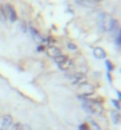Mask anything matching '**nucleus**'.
I'll return each mask as SVG.
<instances>
[{
	"mask_svg": "<svg viewBox=\"0 0 121 130\" xmlns=\"http://www.w3.org/2000/svg\"><path fill=\"white\" fill-rule=\"evenodd\" d=\"M80 96H83V97H87V96H90V95H93L94 91H95V88L94 85L89 84V83H83L80 85Z\"/></svg>",
	"mask_w": 121,
	"mask_h": 130,
	"instance_id": "f03ea898",
	"label": "nucleus"
},
{
	"mask_svg": "<svg viewBox=\"0 0 121 130\" xmlns=\"http://www.w3.org/2000/svg\"><path fill=\"white\" fill-rule=\"evenodd\" d=\"M21 127H23V124L21 123L12 124V125H11V130H21Z\"/></svg>",
	"mask_w": 121,
	"mask_h": 130,
	"instance_id": "6ab92c4d",
	"label": "nucleus"
},
{
	"mask_svg": "<svg viewBox=\"0 0 121 130\" xmlns=\"http://www.w3.org/2000/svg\"><path fill=\"white\" fill-rule=\"evenodd\" d=\"M46 53H48L49 57H51V58L55 59L56 57H58L59 55H62V52L59 50L58 47H56V46H49L46 48Z\"/></svg>",
	"mask_w": 121,
	"mask_h": 130,
	"instance_id": "0eeeda50",
	"label": "nucleus"
},
{
	"mask_svg": "<svg viewBox=\"0 0 121 130\" xmlns=\"http://www.w3.org/2000/svg\"><path fill=\"white\" fill-rule=\"evenodd\" d=\"M4 10H5L6 17L8 18V20H10L11 23H14V21L17 20V13H16L14 8L11 6V5H6V6L4 7Z\"/></svg>",
	"mask_w": 121,
	"mask_h": 130,
	"instance_id": "39448f33",
	"label": "nucleus"
},
{
	"mask_svg": "<svg viewBox=\"0 0 121 130\" xmlns=\"http://www.w3.org/2000/svg\"><path fill=\"white\" fill-rule=\"evenodd\" d=\"M30 33L32 34V37H33V39H35L37 43H41V44H44V38L42 37L41 34H39V32L37 31V30H35L33 27H30Z\"/></svg>",
	"mask_w": 121,
	"mask_h": 130,
	"instance_id": "9d476101",
	"label": "nucleus"
},
{
	"mask_svg": "<svg viewBox=\"0 0 121 130\" xmlns=\"http://www.w3.org/2000/svg\"><path fill=\"white\" fill-rule=\"evenodd\" d=\"M89 129L90 130H101V128H100V125L95 122V121H93V120H89Z\"/></svg>",
	"mask_w": 121,
	"mask_h": 130,
	"instance_id": "2eb2a0df",
	"label": "nucleus"
},
{
	"mask_svg": "<svg viewBox=\"0 0 121 130\" xmlns=\"http://www.w3.org/2000/svg\"><path fill=\"white\" fill-rule=\"evenodd\" d=\"M112 121L114 124H119L120 122V115L118 111H112Z\"/></svg>",
	"mask_w": 121,
	"mask_h": 130,
	"instance_id": "ddd939ff",
	"label": "nucleus"
},
{
	"mask_svg": "<svg viewBox=\"0 0 121 130\" xmlns=\"http://www.w3.org/2000/svg\"><path fill=\"white\" fill-rule=\"evenodd\" d=\"M80 130H90V129H89V127H88V124L83 123L80 125Z\"/></svg>",
	"mask_w": 121,
	"mask_h": 130,
	"instance_id": "4be33fe9",
	"label": "nucleus"
},
{
	"mask_svg": "<svg viewBox=\"0 0 121 130\" xmlns=\"http://www.w3.org/2000/svg\"><path fill=\"white\" fill-rule=\"evenodd\" d=\"M94 56H95V58H97V59H102L106 57V52L103 51V48L95 47L94 48Z\"/></svg>",
	"mask_w": 121,
	"mask_h": 130,
	"instance_id": "9b49d317",
	"label": "nucleus"
},
{
	"mask_svg": "<svg viewBox=\"0 0 121 130\" xmlns=\"http://www.w3.org/2000/svg\"><path fill=\"white\" fill-rule=\"evenodd\" d=\"M106 66H107V69H108V72L113 71V69H114L113 64L111 63V60H106Z\"/></svg>",
	"mask_w": 121,
	"mask_h": 130,
	"instance_id": "aec40b11",
	"label": "nucleus"
},
{
	"mask_svg": "<svg viewBox=\"0 0 121 130\" xmlns=\"http://www.w3.org/2000/svg\"><path fill=\"white\" fill-rule=\"evenodd\" d=\"M106 21H107V23H106V30H107L108 32H114L115 30H116V27H118L116 20L111 17H107L106 18Z\"/></svg>",
	"mask_w": 121,
	"mask_h": 130,
	"instance_id": "423d86ee",
	"label": "nucleus"
},
{
	"mask_svg": "<svg viewBox=\"0 0 121 130\" xmlns=\"http://www.w3.org/2000/svg\"><path fill=\"white\" fill-rule=\"evenodd\" d=\"M13 124V118L10 115H5L1 117L0 121V130H7L8 128H11V125Z\"/></svg>",
	"mask_w": 121,
	"mask_h": 130,
	"instance_id": "20e7f679",
	"label": "nucleus"
},
{
	"mask_svg": "<svg viewBox=\"0 0 121 130\" xmlns=\"http://www.w3.org/2000/svg\"><path fill=\"white\" fill-rule=\"evenodd\" d=\"M21 130H32V129L29 127V125H23V127H21Z\"/></svg>",
	"mask_w": 121,
	"mask_h": 130,
	"instance_id": "b1692460",
	"label": "nucleus"
},
{
	"mask_svg": "<svg viewBox=\"0 0 121 130\" xmlns=\"http://www.w3.org/2000/svg\"><path fill=\"white\" fill-rule=\"evenodd\" d=\"M69 78H70V82L73 83L74 85H81L83 83H87V77L82 72H76V73L69 76Z\"/></svg>",
	"mask_w": 121,
	"mask_h": 130,
	"instance_id": "7ed1b4c3",
	"label": "nucleus"
},
{
	"mask_svg": "<svg viewBox=\"0 0 121 130\" xmlns=\"http://www.w3.org/2000/svg\"><path fill=\"white\" fill-rule=\"evenodd\" d=\"M7 17L6 13H5V10H4V6H0V21H6Z\"/></svg>",
	"mask_w": 121,
	"mask_h": 130,
	"instance_id": "dca6fc26",
	"label": "nucleus"
},
{
	"mask_svg": "<svg viewBox=\"0 0 121 130\" xmlns=\"http://www.w3.org/2000/svg\"><path fill=\"white\" fill-rule=\"evenodd\" d=\"M106 14L104 13H100L97 17V24H99V30L101 32L106 31Z\"/></svg>",
	"mask_w": 121,
	"mask_h": 130,
	"instance_id": "6e6552de",
	"label": "nucleus"
},
{
	"mask_svg": "<svg viewBox=\"0 0 121 130\" xmlns=\"http://www.w3.org/2000/svg\"><path fill=\"white\" fill-rule=\"evenodd\" d=\"M115 43L116 45H120V32L118 31V34H116V39H115Z\"/></svg>",
	"mask_w": 121,
	"mask_h": 130,
	"instance_id": "5701e85b",
	"label": "nucleus"
},
{
	"mask_svg": "<svg viewBox=\"0 0 121 130\" xmlns=\"http://www.w3.org/2000/svg\"><path fill=\"white\" fill-rule=\"evenodd\" d=\"M112 104L115 106V109L116 110L120 109V102H119L118 99H112Z\"/></svg>",
	"mask_w": 121,
	"mask_h": 130,
	"instance_id": "412c9836",
	"label": "nucleus"
},
{
	"mask_svg": "<svg viewBox=\"0 0 121 130\" xmlns=\"http://www.w3.org/2000/svg\"><path fill=\"white\" fill-rule=\"evenodd\" d=\"M107 78H108V80H109V82H111V80H112V78H111V75H109V72H108V73H107Z\"/></svg>",
	"mask_w": 121,
	"mask_h": 130,
	"instance_id": "a878e982",
	"label": "nucleus"
},
{
	"mask_svg": "<svg viewBox=\"0 0 121 130\" xmlns=\"http://www.w3.org/2000/svg\"><path fill=\"white\" fill-rule=\"evenodd\" d=\"M73 66H74V62H73V59H70V58H68L65 62H63L62 64L58 65V68L62 71H68L70 69H73Z\"/></svg>",
	"mask_w": 121,
	"mask_h": 130,
	"instance_id": "1a4fd4ad",
	"label": "nucleus"
},
{
	"mask_svg": "<svg viewBox=\"0 0 121 130\" xmlns=\"http://www.w3.org/2000/svg\"><path fill=\"white\" fill-rule=\"evenodd\" d=\"M116 93H118V97H119V99H120V98H121V95H120V92H119V91H118V92H116Z\"/></svg>",
	"mask_w": 121,
	"mask_h": 130,
	"instance_id": "cd10ccee",
	"label": "nucleus"
},
{
	"mask_svg": "<svg viewBox=\"0 0 121 130\" xmlns=\"http://www.w3.org/2000/svg\"><path fill=\"white\" fill-rule=\"evenodd\" d=\"M68 58H69V57H68V56H65V55H59L58 57H56V58H55V63L59 65V64H62L63 62H65Z\"/></svg>",
	"mask_w": 121,
	"mask_h": 130,
	"instance_id": "4468645a",
	"label": "nucleus"
},
{
	"mask_svg": "<svg viewBox=\"0 0 121 130\" xmlns=\"http://www.w3.org/2000/svg\"><path fill=\"white\" fill-rule=\"evenodd\" d=\"M66 46H68V48H69V50H70L71 52L77 51V45H76V44H74V43H71V41H68Z\"/></svg>",
	"mask_w": 121,
	"mask_h": 130,
	"instance_id": "f3484780",
	"label": "nucleus"
},
{
	"mask_svg": "<svg viewBox=\"0 0 121 130\" xmlns=\"http://www.w3.org/2000/svg\"><path fill=\"white\" fill-rule=\"evenodd\" d=\"M53 43H56V39L53 37H51V36L44 38V44H53Z\"/></svg>",
	"mask_w": 121,
	"mask_h": 130,
	"instance_id": "a211bd4d",
	"label": "nucleus"
},
{
	"mask_svg": "<svg viewBox=\"0 0 121 130\" xmlns=\"http://www.w3.org/2000/svg\"><path fill=\"white\" fill-rule=\"evenodd\" d=\"M89 1H93V3L96 4V3H99V1H101V0H89Z\"/></svg>",
	"mask_w": 121,
	"mask_h": 130,
	"instance_id": "bb28decb",
	"label": "nucleus"
},
{
	"mask_svg": "<svg viewBox=\"0 0 121 130\" xmlns=\"http://www.w3.org/2000/svg\"><path fill=\"white\" fill-rule=\"evenodd\" d=\"M80 99L82 101V108L86 110L90 115H101L103 111V108L101 105V103L99 101H90L87 97L78 96Z\"/></svg>",
	"mask_w": 121,
	"mask_h": 130,
	"instance_id": "f257e3e1",
	"label": "nucleus"
},
{
	"mask_svg": "<svg viewBox=\"0 0 121 130\" xmlns=\"http://www.w3.org/2000/svg\"><path fill=\"white\" fill-rule=\"evenodd\" d=\"M76 3H78V5H81V6H86V7H94L96 5L95 3L89 1V0H76Z\"/></svg>",
	"mask_w": 121,
	"mask_h": 130,
	"instance_id": "f8f14e48",
	"label": "nucleus"
},
{
	"mask_svg": "<svg viewBox=\"0 0 121 130\" xmlns=\"http://www.w3.org/2000/svg\"><path fill=\"white\" fill-rule=\"evenodd\" d=\"M37 51H38V52H43V51H44V47H43L42 45H39L38 47H37Z\"/></svg>",
	"mask_w": 121,
	"mask_h": 130,
	"instance_id": "393cba45",
	"label": "nucleus"
}]
</instances>
